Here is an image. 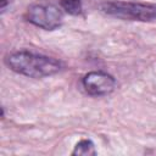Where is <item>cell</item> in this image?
I'll return each instance as SVG.
<instances>
[{
	"mask_svg": "<svg viewBox=\"0 0 156 156\" xmlns=\"http://www.w3.org/2000/svg\"><path fill=\"white\" fill-rule=\"evenodd\" d=\"M6 66L15 73L29 78H44L58 73L62 63L50 56L27 50L15 51L5 57Z\"/></svg>",
	"mask_w": 156,
	"mask_h": 156,
	"instance_id": "obj_1",
	"label": "cell"
},
{
	"mask_svg": "<svg viewBox=\"0 0 156 156\" xmlns=\"http://www.w3.org/2000/svg\"><path fill=\"white\" fill-rule=\"evenodd\" d=\"M101 10L108 16L129 21H152L156 18V5L135 1H106Z\"/></svg>",
	"mask_w": 156,
	"mask_h": 156,
	"instance_id": "obj_2",
	"label": "cell"
},
{
	"mask_svg": "<svg viewBox=\"0 0 156 156\" xmlns=\"http://www.w3.org/2000/svg\"><path fill=\"white\" fill-rule=\"evenodd\" d=\"M26 18L29 23L45 29L54 30L61 27L63 22L62 10L49 1H39L27 9Z\"/></svg>",
	"mask_w": 156,
	"mask_h": 156,
	"instance_id": "obj_3",
	"label": "cell"
},
{
	"mask_svg": "<svg viewBox=\"0 0 156 156\" xmlns=\"http://www.w3.org/2000/svg\"><path fill=\"white\" fill-rule=\"evenodd\" d=\"M82 84L84 90L91 96H104L108 95L116 88V79L102 71H91L87 73L83 79Z\"/></svg>",
	"mask_w": 156,
	"mask_h": 156,
	"instance_id": "obj_4",
	"label": "cell"
},
{
	"mask_svg": "<svg viewBox=\"0 0 156 156\" xmlns=\"http://www.w3.org/2000/svg\"><path fill=\"white\" fill-rule=\"evenodd\" d=\"M72 155H82V156H89V155H96V150H95V145L91 140L89 139H82L79 140L74 150L72 151Z\"/></svg>",
	"mask_w": 156,
	"mask_h": 156,
	"instance_id": "obj_5",
	"label": "cell"
},
{
	"mask_svg": "<svg viewBox=\"0 0 156 156\" xmlns=\"http://www.w3.org/2000/svg\"><path fill=\"white\" fill-rule=\"evenodd\" d=\"M61 9L73 16H78L82 13L83 6H82V0H58Z\"/></svg>",
	"mask_w": 156,
	"mask_h": 156,
	"instance_id": "obj_6",
	"label": "cell"
},
{
	"mask_svg": "<svg viewBox=\"0 0 156 156\" xmlns=\"http://www.w3.org/2000/svg\"><path fill=\"white\" fill-rule=\"evenodd\" d=\"M9 4H10V0H0V10H1V13H4L6 11Z\"/></svg>",
	"mask_w": 156,
	"mask_h": 156,
	"instance_id": "obj_7",
	"label": "cell"
}]
</instances>
